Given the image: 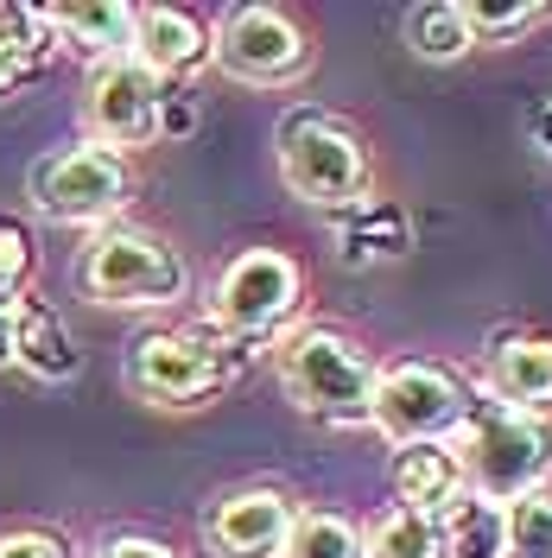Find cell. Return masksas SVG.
I'll list each match as a JSON object with an SVG mask.
<instances>
[{"mask_svg":"<svg viewBox=\"0 0 552 558\" xmlns=\"http://www.w3.org/2000/svg\"><path fill=\"white\" fill-rule=\"evenodd\" d=\"M451 451L464 470V488L508 508L520 495H540L552 476V425L547 418L502 413L489 400H470V418L451 432Z\"/></svg>","mask_w":552,"mask_h":558,"instance_id":"obj_1","label":"cell"},{"mask_svg":"<svg viewBox=\"0 0 552 558\" xmlns=\"http://www.w3.org/2000/svg\"><path fill=\"white\" fill-rule=\"evenodd\" d=\"M279 387L299 413L324 425H369V393H375V362L349 343L344 330L299 324L279 337Z\"/></svg>","mask_w":552,"mask_h":558,"instance_id":"obj_2","label":"cell"},{"mask_svg":"<svg viewBox=\"0 0 552 558\" xmlns=\"http://www.w3.org/2000/svg\"><path fill=\"white\" fill-rule=\"evenodd\" d=\"M242 349L248 343L223 337L216 324H204V330H146L128 349V387L146 407L184 413V407L216 400L223 387L242 375Z\"/></svg>","mask_w":552,"mask_h":558,"instance_id":"obj_3","label":"cell"},{"mask_svg":"<svg viewBox=\"0 0 552 558\" xmlns=\"http://www.w3.org/2000/svg\"><path fill=\"white\" fill-rule=\"evenodd\" d=\"M279 178L311 209H362L369 184H375V166H369V146L349 134L344 121L299 108L279 128Z\"/></svg>","mask_w":552,"mask_h":558,"instance_id":"obj_4","label":"cell"},{"mask_svg":"<svg viewBox=\"0 0 552 558\" xmlns=\"http://www.w3.org/2000/svg\"><path fill=\"white\" fill-rule=\"evenodd\" d=\"M76 279L96 305H128V312H146V305H178L184 299V260L166 235H146V229H96L83 260H76Z\"/></svg>","mask_w":552,"mask_h":558,"instance_id":"obj_5","label":"cell"},{"mask_svg":"<svg viewBox=\"0 0 552 558\" xmlns=\"http://www.w3.org/2000/svg\"><path fill=\"white\" fill-rule=\"evenodd\" d=\"M470 418V387L439 362H394L375 375L369 393V425L400 451V445H451V432Z\"/></svg>","mask_w":552,"mask_h":558,"instance_id":"obj_6","label":"cell"},{"mask_svg":"<svg viewBox=\"0 0 552 558\" xmlns=\"http://www.w3.org/2000/svg\"><path fill=\"white\" fill-rule=\"evenodd\" d=\"M33 209L45 222H70V229H103L115 209L128 204L134 178H128V159L108 153V146H64L51 159H38L33 178Z\"/></svg>","mask_w":552,"mask_h":558,"instance_id":"obj_7","label":"cell"},{"mask_svg":"<svg viewBox=\"0 0 552 558\" xmlns=\"http://www.w3.org/2000/svg\"><path fill=\"white\" fill-rule=\"evenodd\" d=\"M299 312V267L279 254V247H248L236 254L216 292H209V324L236 343H254V337H274L286 317Z\"/></svg>","mask_w":552,"mask_h":558,"instance_id":"obj_8","label":"cell"},{"mask_svg":"<svg viewBox=\"0 0 552 558\" xmlns=\"http://www.w3.org/2000/svg\"><path fill=\"white\" fill-rule=\"evenodd\" d=\"M209 64L223 76H236V83H248V89H279V83L305 76L311 45L292 26V13H279V7H236L209 33Z\"/></svg>","mask_w":552,"mask_h":558,"instance_id":"obj_9","label":"cell"},{"mask_svg":"<svg viewBox=\"0 0 552 558\" xmlns=\"http://www.w3.org/2000/svg\"><path fill=\"white\" fill-rule=\"evenodd\" d=\"M159 108H166V83L146 76L134 58H115V64L89 70V89H83L89 146H108V153L153 146L159 140Z\"/></svg>","mask_w":552,"mask_h":558,"instance_id":"obj_10","label":"cell"},{"mask_svg":"<svg viewBox=\"0 0 552 558\" xmlns=\"http://www.w3.org/2000/svg\"><path fill=\"white\" fill-rule=\"evenodd\" d=\"M128 58H134L146 76H159V83L197 76V70L209 64V33L184 13V7H134Z\"/></svg>","mask_w":552,"mask_h":558,"instance_id":"obj_11","label":"cell"},{"mask_svg":"<svg viewBox=\"0 0 552 558\" xmlns=\"http://www.w3.org/2000/svg\"><path fill=\"white\" fill-rule=\"evenodd\" d=\"M292 501L279 488H242L209 514V546L223 558H279L286 533H292Z\"/></svg>","mask_w":552,"mask_h":558,"instance_id":"obj_12","label":"cell"},{"mask_svg":"<svg viewBox=\"0 0 552 558\" xmlns=\"http://www.w3.org/2000/svg\"><path fill=\"white\" fill-rule=\"evenodd\" d=\"M483 393H489V407L520 413V418L552 413V343L547 337L495 343L489 349V368H483Z\"/></svg>","mask_w":552,"mask_h":558,"instance_id":"obj_13","label":"cell"},{"mask_svg":"<svg viewBox=\"0 0 552 558\" xmlns=\"http://www.w3.org/2000/svg\"><path fill=\"white\" fill-rule=\"evenodd\" d=\"M13 368H26L33 381H76L83 375V349L70 337V324L38 299L13 305Z\"/></svg>","mask_w":552,"mask_h":558,"instance_id":"obj_14","label":"cell"},{"mask_svg":"<svg viewBox=\"0 0 552 558\" xmlns=\"http://www.w3.org/2000/svg\"><path fill=\"white\" fill-rule=\"evenodd\" d=\"M45 26H51V38L76 45L83 58L115 64V58H128L134 7L128 0H58V7H45Z\"/></svg>","mask_w":552,"mask_h":558,"instance_id":"obj_15","label":"cell"},{"mask_svg":"<svg viewBox=\"0 0 552 558\" xmlns=\"http://www.w3.org/2000/svg\"><path fill=\"white\" fill-rule=\"evenodd\" d=\"M387 483L400 495V508H419V514H439L464 495V470H457V451L451 445H400L394 463H387Z\"/></svg>","mask_w":552,"mask_h":558,"instance_id":"obj_16","label":"cell"},{"mask_svg":"<svg viewBox=\"0 0 552 558\" xmlns=\"http://www.w3.org/2000/svg\"><path fill=\"white\" fill-rule=\"evenodd\" d=\"M439 539L445 558H502V508L464 488L451 508H439Z\"/></svg>","mask_w":552,"mask_h":558,"instance_id":"obj_17","label":"cell"},{"mask_svg":"<svg viewBox=\"0 0 552 558\" xmlns=\"http://www.w3.org/2000/svg\"><path fill=\"white\" fill-rule=\"evenodd\" d=\"M51 51V26L45 7H0V96L20 89Z\"/></svg>","mask_w":552,"mask_h":558,"instance_id":"obj_18","label":"cell"},{"mask_svg":"<svg viewBox=\"0 0 552 558\" xmlns=\"http://www.w3.org/2000/svg\"><path fill=\"white\" fill-rule=\"evenodd\" d=\"M407 51L425 58V64H457L464 51H477L470 33H464V13H457V0H425L407 13Z\"/></svg>","mask_w":552,"mask_h":558,"instance_id":"obj_19","label":"cell"},{"mask_svg":"<svg viewBox=\"0 0 552 558\" xmlns=\"http://www.w3.org/2000/svg\"><path fill=\"white\" fill-rule=\"evenodd\" d=\"M369 558H445V539H439V514H419V508H387L369 539H362Z\"/></svg>","mask_w":552,"mask_h":558,"instance_id":"obj_20","label":"cell"},{"mask_svg":"<svg viewBox=\"0 0 552 558\" xmlns=\"http://www.w3.org/2000/svg\"><path fill=\"white\" fill-rule=\"evenodd\" d=\"M457 13H464L470 45H508V38L533 33L540 20H552V7L540 0H457Z\"/></svg>","mask_w":552,"mask_h":558,"instance_id":"obj_21","label":"cell"},{"mask_svg":"<svg viewBox=\"0 0 552 558\" xmlns=\"http://www.w3.org/2000/svg\"><path fill=\"white\" fill-rule=\"evenodd\" d=\"M279 558H369L362 553V533L344 521V514H292V533H286V546Z\"/></svg>","mask_w":552,"mask_h":558,"instance_id":"obj_22","label":"cell"},{"mask_svg":"<svg viewBox=\"0 0 552 558\" xmlns=\"http://www.w3.org/2000/svg\"><path fill=\"white\" fill-rule=\"evenodd\" d=\"M394 254H407V216L400 209H381L369 197L362 216L344 222V260H394Z\"/></svg>","mask_w":552,"mask_h":558,"instance_id":"obj_23","label":"cell"},{"mask_svg":"<svg viewBox=\"0 0 552 558\" xmlns=\"http://www.w3.org/2000/svg\"><path fill=\"white\" fill-rule=\"evenodd\" d=\"M502 558H552V488L502 508Z\"/></svg>","mask_w":552,"mask_h":558,"instance_id":"obj_24","label":"cell"},{"mask_svg":"<svg viewBox=\"0 0 552 558\" xmlns=\"http://www.w3.org/2000/svg\"><path fill=\"white\" fill-rule=\"evenodd\" d=\"M26 274H33V235L20 222H0V312L26 299Z\"/></svg>","mask_w":552,"mask_h":558,"instance_id":"obj_25","label":"cell"},{"mask_svg":"<svg viewBox=\"0 0 552 558\" xmlns=\"http://www.w3.org/2000/svg\"><path fill=\"white\" fill-rule=\"evenodd\" d=\"M0 558H76L64 533H45V526H13L0 533Z\"/></svg>","mask_w":552,"mask_h":558,"instance_id":"obj_26","label":"cell"},{"mask_svg":"<svg viewBox=\"0 0 552 558\" xmlns=\"http://www.w3.org/2000/svg\"><path fill=\"white\" fill-rule=\"evenodd\" d=\"M103 558H178L166 539H146V533H121V539H108Z\"/></svg>","mask_w":552,"mask_h":558,"instance_id":"obj_27","label":"cell"},{"mask_svg":"<svg viewBox=\"0 0 552 558\" xmlns=\"http://www.w3.org/2000/svg\"><path fill=\"white\" fill-rule=\"evenodd\" d=\"M191 121H197V114H191V102L166 96V108H159V140H166V134H191Z\"/></svg>","mask_w":552,"mask_h":558,"instance_id":"obj_28","label":"cell"},{"mask_svg":"<svg viewBox=\"0 0 552 558\" xmlns=\"http://www.w3.org/2000/svg\"><path fill=\"white\" fill-rule=\"evenodd\" d=\"M0 368H13V312H0Z\"/></svg>","mask_w":552,"mask_h":558,"instance_id":"obj_29","label":"cell"},{"mask_svg":"<svg viewBox=\"0 0 552 558\" xmlns=\"http://www.w3.org/2000/svg\"><path fill=\"white\" fill-rule=\"evenodd\" d=\"M533 140H540V146H547V159H552V102L540 108V121H533Z\"/></svg>","mask_w":552,"mask_h":558,"instance_id":"obj_30","label":"cell"}]
</instances>
